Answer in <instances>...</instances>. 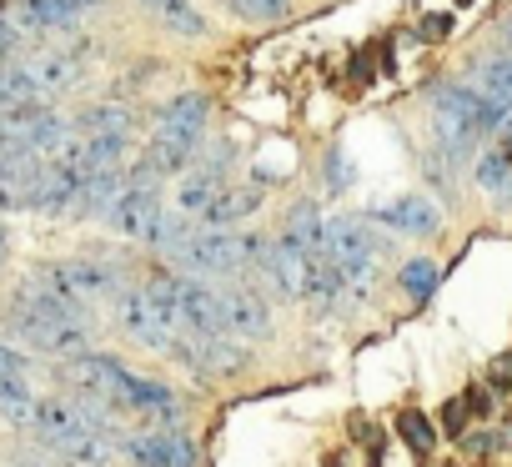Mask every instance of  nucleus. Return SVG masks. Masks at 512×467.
<instances>
[{"mask_svg": "<svg viewBox=\"0 0 512 467\" xmlns=\"http://www.w3.org/2000/svg\"><path fill=\"white\" fill-rule=\"evenodd\" d=\"M21 66H26V76L36 81V91L46 101L66 96L81 81V51H66V46H41V51L21 56Z\"/></svg>", "mask_w": 512, "mask_h": 467, "instance_id": "1a4fd4ad", "label": "nucleus"}, {"mask_svg": "<svg viewBox=\"0 0 512 467\" xmlns=\"http://www.w3.org/2000/svg\"><path fill=\"white\" fill-rule=\"evenodd\" d=\"M76 131H81V136H91V141H111V146H131V131H136V116H131L126 106H116V101H101V106H91V111H81V121H76Z\"/></svg>", "mask_w": 512, "mask_h": 467, "instance_id": "ddd939ff", "label": "nucleus"}, {"mask_svg": "<svg viewBox=\"0 0 512 467\" xmlns=\"http://www.w3.org/2000/svg\"><path fill=\"white\" fill-rule=\"evenodd\" d=\"M462 447H467V457H482V452H492V437L477 432V437H462Z\"/></svg>", "mask_w": 512, "mask_h": 467, "instance_id": "bb28decb", "label": "nucleus"}, {"mask_svg": "<svg viewBox=\"0 0 512 467\" xmlns=\"http://www.w3.org/2000/svg\"><path fill=\"white\" fill-rule=\"evenodd\" d=\"M16 51H21V31L0 16V66H11L16 61Z\"/></svg>", "mask_w": 512, "mask_h": 467, "instance_id": "b1692460", "label": "nucleus"}, {"mask_svg": "<svg viewBox=\"0 0 512 467\" xmlns=\"http://www.w3.org/2000/svg\"><path fill=\"white\" fill-rule=\"evenodd\" d=\"M226 191V181H221V166H201V171H186L181 181H176V211L181 216H201L206 221V211L216 206V196Z\"/></svg>", "mask_w": 512, "mask_h": 467, "instance_id": "4468645a", "label": "nucleus"}, {"mask_svg": "<svg viewBox=\"0 0 512 467\" xmlns=\"http://www.w3.org/2000/svg\"><path fill=\"white\" fill-rule=\"evenodd\" d=\"M166 211H171V206L161 201V191H156L151 181H131V186L111 201L106 226L116 231V237H126V242H156Z\"/></svg>", "mask_w": 512, "mask_h": 467, "instance_id": "7ed1b4c3", "label": "nucleus"}, {"mask_svg": "<svg viewBox=\"0 0 512 467\" xmlns=\"http://www.w3.org/2000/svg\"><path fill=\"white\" fill-rule=\"evenodd\" d=\"M251 211H256V191H221L216 206L206 211V221H211V226H231V221H241V216H251Z\"/></svg>", "mask_w": 512, "mask_h": 467, "instance_id": "412c9836", "label": "nucleus"}, {"mask_svg": "<svg viewBox=\"0 0 512 467\" xmlns=\"http://www.w3.org/2000/svg\"><path fill=\"white\" fill-rule=\"evenodd\" d=\"M21 372H26V357L0 342V377H21Z\"/></svg>", "mask_w": 512, "mask_h": 467, "instance_id": "393cba45", "label": "nucleus"}, {"mask_svg": "<svg viewBox=\"0 0 512 467\" xmlns=\"http://www.w3.org/2000/svg\"><path fill=\"white\" fill-rule=\"evenodd\" d=\"M327 247H332V262L337 272L347 277V287H372V262H377V242H372V231L367 221L357 216H337L327 221Z\"/></svg>", "mask_w": 512, "mask_h": 467, "instance_id": "39448f33", "label": "nucleus"}, {"mask_svg": "<svg viewBox=\"0 0 512 467\" xmlns=\"http://www.w3.org/2000/svg\"><path fill=\"white\" fill-rule=\"evenodd\" d=\"M377 221H387L392 231H407V237H432L442 216H437L432 201H422V196H402V201H387V206L377 211Z\"/></svg>", "mask_w": 512, "mask_h": 467, "instance_id": "dca6fc26", "label": "nucleus"}, {"mask_svg": "<svg viewBox=\"0 0 512 467\" xmlns=\"http://www.w3.org/2000/svg\"><path fill=\"white\" fill-rule=\"evenodd\" d=\"M492 382H497V387H512V357L492 362Z\"/></svg>", "mask_w": 512, "mask_h": 467, "instance_id": "cd10ccee", "label": "nucleus"}, {"mask_svg": "<svg viewBox=\"0 0 512 467\" xmlns=\"http://www.w3.org/2000/svg\"><path fill=\"white\" fill-rule=\"evenodd\" d=\"M467 407H472V417H492V392L487 387H467Z\"/></svg>", "mask_w": 512, "mask_h": 467, "instance_id": "a878e982", "label": "nucleus"}, {"mask_svg": "<svg viewBox=\"0 0 512 467\" xmlns=\"http://www.w3.org/2000/svg\"><path fill=\"white\" fill-rule=\"evenodd\" d=\"M141 6L176 36H206V16L191 6V0H141Z\"/></svg>", "mask_w": 512, "mask_h": 467, "instance_id": "a211bd4d", "label": "nucleus"}, {"mask_svg": "<svg viewBox=\"0 0 512 467\" xmlns=\"http://www.w3.org/2000/svg\"><path fill=\"white\" fill-rule=\"evenodd\" d=\"M121 452L136 467H196V447L181 432H131Z\"/></svg>", "mask_w": 512, "mask_h": 467, "instance_id": "9d476101", "label": "nucleus"}, {"mask_svg": "<svg viewBox=\"0 0 512 467\" xmlns=\"http://www.w3.org/2000/svg\"><path fill=\"white\" fill-rule=\"evenodd\" d=\"M206 116H211V106H206V96H196V91H186V96H176V101H166L161 111H156V136H166V141H181V146H201V136H206Z\"/></svg>", "mask_w": 512, "mask_h": 467, "instance_id": "9b49d317", "label": "nucleus"}, {"mask_svg": "<svg viewBox=\"0 0 512 467\" xmlns=\"http://www.w3.org/2000/svg\"><path fill=\"white\" fill-rule=\"evenodd\" d=\"M166 257L181 262L191 277H241L251 267H262L267 242L262 237H236V231L211 226V231H191V237L176 252H166Z\"/></svg>", "mask_w": 512, "mask_h": 467, "instance_id": "f03ea898", "label": "nucleus"}, {"mask_svg": "<svg viewBox=\"0 0 512 467\" xmlns=\"http://www.w3.org/2000/svg\"><path fill=\"white\" fill-rule=\"evenodd\" d=\"M181 332H196V337H221L226 332V312H221V292L201 287L196 277L181 282V312H176Z\"/></svg>", "mask_w": 512, "mask_h": 467, "instance_id": "f8f14e48", "label": "nucleus"}, {"mask_svg": "<svg viewBox=\"0 0 512 467\" xmlns=\"http://www.w3.org/2000/svg\"><path fill=\"white\" fill-rule=\"evenodd\" d=\"M221 312H226V332H231L236 342H262V337H272V307H267L262 292L246 287V282H236V287L221 292Z\"/></svg>", "mask_w": 512, "mask_h": 467, "instance_id": "6e6552de", "label": "nucleus"}, {"mask_svg": "<svg viewBox=\"0 0 512 467\" xmlns=\"http://www.w3.org/2000/svg\"><path fill=\"white\" fill-rule=\"evenodd\" d=\"M41 277L46 282H56L66 297H76L81 307H96L101 297H116V267H106V262H96V257H71V262H51V267H41Z\"/></svg>", "mask_w": 512, "mask_h": 467, "instance_id": "0eeeda50", "label": "nucleus"}, {"mask_svg": "<svg viewBox=\"0 0 512 467\" xmlns=\"http://www.w3.org/2000/svg\"><path fill=\"white\" fill-rule=\"evenodd\" d=\"M31 427H36V437H41L56 457H66V462H76V467H106V462H111V437H106L76 402L41 397Z\"/></svg>", "mask_w": 512, "mask_h": 467, "instance_id": "f257e3e1", "label": "nucleus"}, {"mask_svg": "<svg viewBox=\"0 0 512 467\" xmlns=\"http://www.w3.org/2000/svg\"><path fill=\"white\" fill-rule=\"evenodd\" d=\"M171 357H176V362H186V367H191V372H201V377H231V372H241V367H246V342H236L231 332H221V337L176 332Z\"/></svg>", "mask_w": 512, "mask_h": 467, "instance_id": "423d86ee", "label": "nucleus"}, {"mask_svg": "<svg viewBox=\"0 0 512 467\" xmlns=\"http://www.w3.org/2000/svg\"><path fill=\"white\" fill-rule=\"evenodd\" d=\"M116 322H121V332L131 337V342H141V347H151V352H171V342H176V322L151 302V292L146 287H121L116 292Z\"/></svg>", "mask_w": 512, "mask_h": 467, "instance_id": "20e7f679", "label": "nucleus"}, {"mask_svg": "<svg viewBox=\"0 0 512 467\" xmlns=\"http://www.w3.org/2000/svg\"><path fill=\"white\" fill-rule=\"evenodd\" d=\"M91 6H96V0H21V26H31V31H66Z\"/></svg>", "mask_w": 512, "mask_h": 467, "instance_id": "2eb2a0df", "label": "nucleus"}, {"mask_svg": "<svg viewBox=\"0 0 512 467\" xmlns=\"http://www.w3.org/2000/svg\"><path fill=\"white\" fill-rule=\"evenodd\" d=\"M467 417H472V407H467V397H452V402L442 407V427H447L452 437H457V432L467 427Z\"/></svg>", "mask_w": 512, "mask_h": 467, "instance_id": "5701e85b", "label": "nucleus"}, {"mask_svg": "<svg viewBox=\"0 0 512 467\" xmlns=\"http://www.w3.org/2000/svg\"><path fill=\"white\" fill-rule=\"evenodd\" d=\"M0 262H6V231H0Z\"/></svg>", "mask_w": 512, "mask_h": 467, "instance_id": "c85d7f7f", "label": "nucleus"}, {"mask_svg": "<svg viewBox=\"0 0 512 467\" xmlns=\"http://www.w3.org/2000/svg\"><path fill=\"white\" fill-rule=\"evenodd\" d=\"M226 11L251 21V26H277L287 16V0H226Z\"/></svg>", "mask_w": 512, "mask_h": 467, "instance_id": "4be33fe9", "label": "nucleus"}, {"mask_svg": "<svg viewBox=\"0 0 512 467\" xmlns=\"http://www.w3.org/2000/svg\"><path fill=\"white\" fill-rule=\"evenodd\" d=\"M477 186H487V191H507L512 186V136L507 131H497L487 146H482V156H477Z\"/></svg>", "mask_w": 512, "mask_h": 467, "instance_id": "f3484780", "label": "nucleus"}, {"mask_svg": "<svg viewBox=\"0 0 512 467\" xmlns=\"http://www.w3.org/2000/svg\"><path fill=\"white\" fill-rule=\"evenodd\" d=\"M397 432H402V442H407L417 457H427V452L437 447V427H432L417 407H402V412H397Z\"/></svg>", "mask_w": 512, "mask_h": 467, "instance_id": "6ab92c4d", "label": "nucleus"}, {"mask_svg": "<svg viewBox=\"0 0 512 467\" xmlns=\"http://www.w3.org/2000/svg\"><path fill=\"white\" fill-rule=\"evenodd\" d=\"M397 287H402L412 302H427V297L437 292V262H427V257L407 262V267L397 272Z\"/></svg>", "mask_w": 512, "mask_h": 467, "instance_id": "aec40b11", "label": "nucleus"}]
</instances>
